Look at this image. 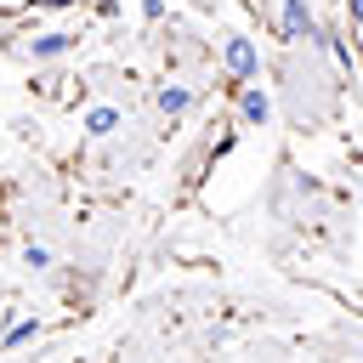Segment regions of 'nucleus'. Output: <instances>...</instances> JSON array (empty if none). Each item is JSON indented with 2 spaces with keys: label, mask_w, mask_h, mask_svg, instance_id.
Listing matches in <instances>:
<instances>
[{
  "label": "nucleus",
  "mask_w": 363,
  "mask_h": 363,
  "mask_svg": "<svg viewBox=\"0 0 363 363\" xmlns=\"http://www.w3.org/2000/svg\"><path fill=\"white\" fill-rule=\"evenodd\" d=\"M227 74L233 79H250L255 74V45L250 40H227Z\"/></svg>",
  "instance_id": "f257e3e1"
},
{
  "label": "nucleus",
  "mask_w": 363,
  "mask_h": 363,
  "mask_svg": "<svg viewBox=\"0 0 363 363\" xmlns=\"http://www.w3.org/2000/svg\"><path fill=\"white\" fill-rule=\"evenodd\" d=\"M238 113H244V125H267V113H272L267 91H261V85H244V96H238Z\"/></svg>",
  "instance_id": "f03ea898"
},
{
  "label": "nucleus",
  "mask_w": 363,
  "mask_h": 363,
  "mask_svg": "<svg viewBox=\"0 0 363 363\" xmlns=\"http://www.w3.org/2000/svg\"><path fill=\"white\" fill-rule=\"evenodd\" d=\"M284 34H289V40L312 34V11H306V0H284Z\"/></svg>",
  "instance_id": "7ed1b4c3"
},
{
  "label": "nucleus",
  "mask_w": 363,
  "mask_h": 363,
  "mask_svg": "<svg viewBox=\"0 0 363 363\" xmlns=\"http://www.w3.org/2000/svg\"><path fill=\"white\" fill-rule=\"evenodd\" d=\"M68 45H74V34H40V40H34V45H28V51H34V57H40V62H45V57H62V51H68Z\"/></svg>",
  "instance_id": "20e7f679"
},
{
  "label": "nucleus",
  "mask_w": 363,
  "mask_h": 363,
  "mask_svg": "<svg viewBox=\"0 0 363 363\" xmlns=\"http://www.w3.org/2000/svg\"><path fill=\"white\" fill-rule=\"evenodd\" d=\"M187 102H193V91H187V85H159V108H164V113H182Z\"/></svg>",
  "instance_id": "39448f33"
},
{
  "label": "nucleus",
  "mask_w": 363,
  "mask_h": 363,
  "mask_svg": "<svg viewBox=\"0 0 363 363\" xmlns=\"http://www.w3.org/2000/svg\"><path fill=\"white\" fill-rule=\"evenodd\" d=\"M113 125H119V113H113V108H91V113H85V130H91V136H108Z\"/></svg>",
  "instance_id": "423d86ee"
},
{
  "label": "nucleus",
  "mask_w": 363,
  "mask_h": 363,
  "mask_svg": "<svg viewBox=\"0 0 363 363\" xmlns=\"http://www.w3.org/2000/svg\"><path fill=\"white\" fill-rule=\"evenodd\" d=\"M346 11H352V23H357V17H363V0H346Z\"/></svg>",
  "instance_id": "0eeeda50"
},
{
  "label": "nucleus",
  "mask_w": 363,
  "mask_h": 363,
  "mask_svg": "<svg viewBox=\"0 0 363 363\" xmlns=\"http://www.w3.org/2000/svg\"><path fill=\"white\" fill-rule=\"evenodd\" d=\"M34 6H51V11H62V6H74V0H34Z\"/></svg>",
  "instance_id": "6e6552de"
}]
</instances>
